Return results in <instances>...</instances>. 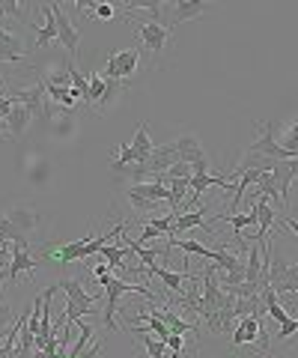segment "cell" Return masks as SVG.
Listing matches in <instances>:
<instances>
[{
	"label": "cell",
	"instance_id": "obj_15",
	"mask_svg": "<svg viewBox=\"0 0 298 358\" xmlns=\"http://www.w3.org/2000/svg\"><path fill=\"white\" fill-rule=\"evenodd\" d=\"M152 150H156V143H152L149 138V129L147 122H140L137 131H135V141H131V155H135V164H143L152 155Z\"/></svg>",
	"mask_w": 298,
	"mask_h": 358
},
{
	"label": "cell",
	"instance_id": "obj_7",
	"mask_svg": "<svg viewBox=\"0 0 298 358\" xmlns=\"http://www.w3.org/2000/svg\"><path fill=\"white\" fill-rule=\"evenodd\" d=\"M137 33H140V42L147 45V51L152 54V60H158L161 51H164V45H167L170 30L164 27V24H140Z\"/></svg>",
	"mask_w": 298,
	"mask_h": 358
},
{
	"label": "cell",
	"instance_id": "obj_23",
	"mask_svg": "<svg viewBox=\"0 0 298 358\" xmlns=\"http://www.w3.org/2000/svg\"><path fill=\"white\" fill-rule=\"evenodd\" d=\"M98 254L105 257V263H107L110 268H117V272H119V268H123V260L131 254V248H128V245H123V248H119V245H105V248L98 251Z\"/></svg>",
	"mask_w": 298,
	"mask_h": 358
},
{
	"label": "cell",
	"instance_id": "obj_1",
	"mask_svg": "<svg viewBox=\"0 0 298 358\" xmlns=\"http://www.w3.org/2000/svg\"><path fill=\"white\" fill-rule=\"evenodd\" d=\"M98 284H102V287H105V293H107V308H105V326H107V331H117L114 313L119 310V299H123L126 293H140L143 299H149L152 305H158L156 293H152L147 284H126V281H119V278H114V275L98 278Z\"/></svg>",
	"mask_w": 298,
	"mask_h": 358
},
{
	"label": "cell",
	"instance_id": "obj_17",
	"mask_svg": "<svg viewBox=\"0 0 298 358\" xmlns=\"http://www.w3.org/2000/svg\"><path fill=\"white\" fill-rule=\"evenodd\" d=\"M128 192H131V194L147 197V200H156V203H158V200H167V203L173 200L170 188L164 185V182H131V185H128Z\"/></svg>",
	"mask_w": 298,
	"mask_h": 358
},
{
	"label": "cell",
	"instance_id": "obj_11",
	"mask_svg": "<svg viewBox=\"0 0 298 358\" xmlns=\"http://www.w3.org/2000/svg\"><path fill=\"white\" fill-rule=\"evenodd\" d=\"M209 215V209L203 206V209H191V212H179V215H176V224H173V233L167 239H179L185 230H194V227H206L203 224V218ZM209 230V227H206Z\"/></svg>",
	"mask_w": 298,
	"mask_h": 358
},
{
	"label": "cell",
	"instance_id": "obj_9",
	"mask_svg": "<svg viewBox=\"0 0 298 358\" xmlns=\"http://www.w3.org/2000/svg\"><path fill=\"white\" fill-rule=\"evenodd\" d=\"M173 143H176V155H179V162H182V164L194 167V164L209 162V159H206V152H203V147H200V141H197L194 134H185V138L173 141Z\"/></svg>",
	"mask_w": 298,
	"mask_h": 358
},
{
	"label": "cell",
	"instance_id": "obj_4",
	"mask_svg": "<svg viewBox=\"0 0 298 358\" xmlns=\"http://www.w3.org/2000/svg\"><path fill=\"white\" fill-rule=\"evenodd\" d=\"M51 9H54V15H57V39L63 42L66 54L75 60V51H78V42H81V30L69 21V15H66V9L60 3H51Z\"/></svg>",
	"mask_w": 298,
	"mask_h": 358
},
{
	"label": "cell",
	"instance_id": "obj_33",
	"mask_svg": "<svg viewBox=\"0 0 298 358\" xmlns=\"http://www.w3.org/2000/svg\"><path fill=\"white\" fill-rule=\"evenodd\" d=\"M156 236H158V230H156V227H149V224H147V230L140 233V245H143V242H152Z\"/></svg>",
	"mask_w": 298,
	"mask_h": 358
},
{
	"label": "cell",
	"instance_id": "obj_10",
	"mask_svg": "<svg viewBox=\"0 0 298 358\" xmlns=\"http://www.w3.org/2000/svg\"><path fill=\"white\" fill-rule=\"evenodd\" d=\"M260 329H262V320L260 317H245L239 320V329L233 331V346H253L260 338Z\"/></svg>",
	"mask_w": 298,
	"mask_h": 358
},
{
	"label": "cell",
	"instance_id": "obj_12",
	"mask_svg": "<svg viewBox=\"0 0 298 358\" xmlns=\"http://www.w3.org/2000/svg\"><path fill=\"white\" fill-rule=\"evenodd\" d=\"M57 287H60V289H66V296H69L72 301H78L81 308H87V310H93V308H96L98 296L87 293V289H84V284H81V281H75V278H60V281H57Z\"/></svg>",
	"mask_w": 298,
	"mask_h": 358
},
{
	"label": "cell",
	"instance_id": "obj_21",
	"mask_svg": "<svg viewBox=\"0 0 298 358\" xmlns=\"http://www.w3.org/2000/svg\"><path fill=\"white\" fill-rule=\"evenodd\" d=\"M128 248H131V254H137V257H140V263L147 266V268L156 266L158 257H164V260H170V248H164V251H158V248H143L140 242H128Z\"/></svg>",
	"mask_w": 298,
	"mask_h": 358
},
{
	"label": "cell",
	"instance_id": "obj_29",
	"mask_svg": "<svg viewBox=\"0 0 298 358\" xmlns=\"http://www.w3.org/2000/svg\"><path fill=\"white\" fill-rule=\"evenodd\" d=\"M128 200H131V203H135L140 212H152V209H156V200H147V197H140V194H131V192H128Z\"/></svg>",
	"mask_w": 298,
	"mask_h": 358
},
{
	"label": "cell",
	"instance_id": "obj_31",
	"mask_svg": "<svg viewBox=\"0 0 298 358\" xmlns=\"http://www.w3.org/2000/svg\"><path fill=\"white\" fill-rule=\"evenodd\" d=\"M93 13H96V18H102V21H107V18H114V15H117V9H114V6H110V3H98V6L93 9Z\"/></svg>",
	"mask_w": 298,
	"mask_h": 358
},
{
	"label": "cell",
	"instance_id": "obj_28",
	"mask_svg": "<svg viewBox=\"0 0 298 358\" xmlns=\"http://www.w3.org/2000/svg\"><path fill=\"white\" fill-rule=\"evenodd\" d=\"M15 18V15H24V3H18V0H3L0 3V18Z\"/></svg>",
	"mask_w": 298,
	"mask_h": 358
},
{
	"label": "cell",
	"instance_id": "obj_5",
	"mask_svg": "<svg viewBox=\"0 0 298 358\" xmlns=\"http://www.w3.org/2000/svg\"><path fill=\"white\" fill-rule=\"evenodd\" d=\"M27 51L30 48L18 33H9L3 24H0V63H18V60H24Z\"/></svg>",
	"mask_w": 298,
	"mask_h": 358
},
{
	"label": "cell",
	"instance_id": "obj_3",
	"mask_svg": "<svg viewBox=\"0 0 298 358\" xmlns=\"http://www.w3.org/2000/svg\"><path fill=\"white\" fill-rule=\"evenodd\" d=\"M6 99L13 105H24L30 114H39L42 108H45V102H48V96H45V87H42V81H36L33 87H27V90H18V87H9L6 90Z\"/></svg>",
	"mask_w": 298,
	"mask_h": 358
},
{
	"label": "cell",
	"instance_id": "obj_20",
	"mask_svg": "<svg viewBox=\"0 0 298 358\" xmlns=\"http://www.w3.org/2000/svg\"><path fill=\"white\" fill-rule=\"evenodd\" d=\"M173 245H179L185 254H200L206 260H218V254H221L215 248H206L203 242H191V239H167V248H173Z\"/></svg>",
	"mask_w": 298,
	"mask_h": 358
},
{
	"label": "cell",
	"instance_id": "obj_16",
	"mask_svg": "<svg viewBox=\"0 0 298 358\" xmlns=\"http://www.w3.org/2000/svg\"><path fill=\"white\" fill-rule=\"evenodd\" d=\"M123 9L128 15H140L143 18L140 24H164V21H161L164 3H158V0H156V3H126Z\"/></svg>",
	"mask_w": 298,
	"mask_h": 358
},
{
	"label": "cell",
	"instance_id": "obj_27",
	"mask_svg": "<svg viewBox=\"0 0 298 358\" xmlns=\"http://www.w3.org/2000/svg\"><path fill=\"white\" fill-rule=\"evenodd\" d=\"M278 143H281L283 150H290L292 155H298V122H295V126L286 129V134H283V138H281Z\"/></svg>",
	"mask_w": 298,
	"mask_h": 358
},
{
	"label": "cell",
	"instance_id": "obj_2",
	"mask_svg": "<svg viewBox=\"0 0 298 358\" xmlns=\"http://www.w3.org/2000/svg\"><path fill=\"white\" fill-rule=\"evenodd\" d=\"M137 63H140V51L137 48H126V51H117V54H110L107 57V66H105V72L102 78L105 81H128L131 75L137 72Z\"/></svg>",
	"mask_w": 298,
	"mask_h": 358
},
{
	"label": "cell",
	"instance_id": "obj_6",
	"mask_svg": "<svg viewBox=\"0 0 298 358\" xmlns=\"http://www.w3.org/2000/svg\"><path fill=\"white\" fill-rule=\"evenodd\" d=\"M274 185H278V194L283 200V206H286V197H290V188H292V179L298 176V159H286V162H274ZM290 209V206H286Z\"/></svg>",
	"mask_w": 298,
	"mask_h": 358
},
{
	"label": "cell",
	"instance_id": "obj_26",
	"mask_svg": "<svg viewBox=\"0 0 298 358\" xmlns=\"http://www.w3.org/2000/svg\"><path fill=\"white\" fill-rule=\"evenodd\" d=\"M87 313H93V310H87V308H81L78 305V301H66V310H63V320L66 322H72V326H75V322H78V320H84L87 317Z\"/></svg>",
	"mask_w": 298,
	"mask_h": 358
},
{
	"label": "cell",
	"instance_id": "obj_18",
	"mask_svg": "<svg viewBox=\"0 0 298 358\" xmlns=\"http://www.w3.org/2000/svg\"><path fill=\"white\" fill-rule=\"evenodd\" d=\"M42 15H45V24L39 27V33H36V45H33V48H45V45H51L54 39H57V15H54L51 3L42 6Z\"/></svg>",
	"mask_w": 298,
	"mask_h": 358
},
{
	"label": "cell",
	"instance_id": "obj_24",
	"mask_svg": "<svg viewBox=\"0 0 298 358\" xmlns=\"http://www.w3.org/2000/svg\"><path fill=\"white\" fill-rule=\"evenodd\" d=\"M6 218L13 221L15 227H18L21 233H24V236H27V233H30L33 227H36V221H39V215H33V212H24V209H18V212H9Z\"/></svg>",
	"mask_w": 298,
	"mask_h": 358
},
{
	"label": "cell",
	"instance_id": "obj_25",
	"mask_svg": "<svg viewBox=\"0 0 298 358\" xmlns=\"http://www.w3.org/2000/svg\"><path fill=\"white\" fill-rule=\"evenodd\" d=\"M105 93H107V81H105V78L102 75H90V96H87L84 105H93V102L98 105L105 99Z\"/></svg>",
	"mask_w": 298,
	"mask_h": 358
},
{
	"label": "cell",
	"instance_id": "obj_22",
	"mask_svg": "<svg viewBox=\"0 0 298 358\" xmlns=\"http://www.w3.org/2000/svg\"><path fill=\"white\" fill-rule=\"evenodd\" d=\"M66 72H69V78H72V90H78L81 102H87V96H90V78H87L78 66H75L72 57H69V63H66Z\"/></svg>",
	"mask_w": 298,
	"mask_h": 358
},
{
	"label": "cell",
	"instance_id": "obj_8",
	"mask_svg": "<svg viewBox=\"0 0 298 358\" xmlns=\"http://www.w3.org/2000/svg\"><path fill=\"white\" fill-rule=\"evenodd\" d=\"M36 266H39V260L27 251V242H15V248H13V266H9V284L6 287H13L15 278L21 272H36Z\"/></svg>",
	"mask_w": 298,
	"mask_h": 358
},
{
	"label": "cell",
	"instance_id": "obj_32",
	"mask_svg": "<svg viewBox=\"0 0 298 358\" xmlns=\"http://www.w3.org/2000/svg\"><path fill=\"white\" fill-rule=\"evenodd\" d=\"M167 350H170V352H179V355H182V350H185V341H182V334H170V338H167Z\"/></svg>",
	"mask_w": 298,
	"mask_h": 358
},
{
	"label": "cell",
	"instance_id": "obj_14",
	"mask_svg": "<svg viewBox=\"0 0 298 358\" xmlns=\"http://www.w3.org/2000/svg\"><path fill=\"white\" fill-rule=\"evenodd\" d=\"M170 9H173V18L167 21V30H173V24H182V21L206 13L209 3H203V0H194V3H191V0H179V3H173Z\"/></svg>",
	"mask_w": 298,
	"mask_h": 358
},
{
	"label": "cell",
	"instance_id": "obj_13",
	"mask_svg": "<svg viewBox=\"0 0 298 358\" xmlns=\"http://www.w3.org/2000/svg\"><path fill=\"white\" fill-rule=\"evenodd\" d=\"M147 275H156V278H161L164 281V287L170 289V293H176L179 296L182 289H185V284L194 278V272H185V275H179V272H170V268H161V266H152V268H147Z\"/></svg>",
	"mask_w": 298,
	"mask_h": 358
},
{
	"label": "cell",
	"instance_id": "obj_19",
	"mask_svg": "<svg viewBox=\"0 0 298 358\" xmlns=\"http://www.w3.org/2000/svg\"><path fill=\"white\" fill-rule=\"evenodd\" d=\"M30 110L24 108V105H15L13 108V114L6 117V129H9V134H13V138H21V134L27 131V126H30Z\"/></svg>",
	"mask_w": 298,
	"mask_h": 358
},
{
	"label": "cell",
	"instance_id": "obj_30",
	"mask_svg": "<svg viewBox=\"0 0 298 358\" xmlns=\"http://www.w3.org/2000/svg\"><path fill=\"white\" fill-rule=\"evenodd\" d=\"M295 331H298V322H295V317H292V320H286L283 326H281V331H278V341H290Z\"/></svg>",
	"mask_w": 298,
	"mask_h": 358
},
{
	"label": "cell",
	"instance_id": "obj_34",
	"mask_svg": "<svg viewBox=\"0 0 298 358\" xmlns=\"http://www.w3.org/2000/svg\"><path fill=\"white\" fill-rule=\"evenodd\" d=\"M114 268H110L107 263H96V278H105V275H110Z\"/></svg>",
	"mask_w": 298,
	"mask_h": 358
},
{
	"label": "cell",
	"instance_id": "obj_35",
	"mask_svg": "<svg viewBox=\"0 0 298 358\" xmlns=\"http://www.w3.org/2000/svg\"><path fill=\"white\" fill-rule=\"evenodd\" d=\"M0 134H6V122H0Z\"/></svg>",
	"mask_w": 298,
	"mask_h": 358
}]
</instances>
